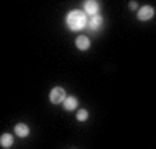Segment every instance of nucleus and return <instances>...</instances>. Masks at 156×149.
I'll return each instance as SVG.
<instances>
[{"mask_svg":"<svg viewBox=\"0 0 156 149\" xmlns=\"http://www.w3.org/2000/svg\"><path fill=\"white\" fill-rule=\"evenodd\" d=\"M87 118H89V111L87 109H78L76 111V120L78 122H87Z\"/></svg>","mask_w":156,"mask_h":149,"instance_id":"obj_10","label":"nucleus"},{"mask_svg":"<svg viewBox=\"0 0 156 149\" xmlns=\"http://www.w3.org/2000/svg\"><path fill=\"white\" fill-rule=\"evenodd\" d=\"M130 9H137V11H139V5H137V2H130Z\"/></svg>","mask_w":156,"mask_h":149,"instance_id":"obj_11","label":"nucleus"},{"mask_svg":"<svg viewBox=\"0 0 156 149\" xmlns=\"http://www.w3.org/2000/svg\"><path fill=\"white\" fill-rule=\"evenodd\" d=\"M75 45H76L78 50H89L90 49V38H87L85 35H80V37H76V40H75Z\"/></svg>","mask_w":156,"mask_h":149,"instance_id":"obj_5","label":"nucleus"},{"mask_svg":"<svg viewBox=\"0 0 156 149\" xmlns=\"http://www.w3.org/2000/svg\"><path fill=\"white\" fill-rule=\"evenodd\" d=\"M102 17H101V14H97V16L90 17L89 19V28L92 30V31H99L101 28H102Z\"/></svg>","mask_w":156,"mask_h":149,"instance_id":"obj_6","label":"nucleus"},{"mask_svg":"<svg viewBox=\"0 0 156 149\" xmlns=\"http://www.w3.org/2000/svg\"><path fill=\"white\" fill-rule=\"evenodd\" d=\"M99 9H101V5H99L97 0H85L83 2V12L90 17L97 16L99 14Z\"/></svg>","mask_w":156,"mask_h":149,"instance_id":"obj_3","label":"nucleus"},{"mask_svg":"<svg viewBox=\"0 0 156 149\" xmlns=\"http://www.w3.org/2000/svg\"><path fill=\"white\" fill-rule=\"evenodd\" d=\"M12 144H14V135H11V133H4V135L0 137V146H2L4 149L12 147Z\"/></svg>","mask_w":156,"mask_h":149,"instance_id":"obj_9","label":"nucleus"},{"mask_svg":"<svg viewBox=\"0 0 156 149\" xmlns=\"http://www.w3.org/2000/svg\"><path fill=\"white\" fill-rule=\"evenodd\" d=\"M62 108L66 111H75L78 108V99L75 97V95H69V97H66V101L62 102Z\"/></svg>","mask_w":156,"mask_h":149,"instance_id":"obj_8","label":"nucleus"},{"mask_svg":"<svg viewBox=\"0 0 156 149\" xmlns=\"http://www.w3.org/2000/svg\"><path fill=\"white\" fill-rule=\"evenodd\" d=\"M153 16H154V7L153 5H142L137 11V19L139 21H149V19H153Z\"/></svg>","mask_w":156,"mask_h":149,"instance_id":"obj_4","label":"nucleus"},{"mask_svg":"<svg viewBox=\"0 0 156 149\" xmlns=\"http://www.w3.org/2000/svg\"><path fill=\"white\" fill-rule=\"evenodd\" d=\"M14 133H16L17 137H28L30 135V127L26 123H17L16 127H14Z\"/></svg>","mask_w":156,"mask_h":149,"instance_id":"obj_7","label":"nucleus"},{"mask_svg":"<svg viewBox=\"0 0 156 149\" xmlns=\"http://www.w3.org/2000/svg\"><path fill=\"white\" fill-rule=\"evenodd\" d=\"M66 90L62 87H54L52 90H50V94H49V99L52 104H62L64 101H66Z\"/></svg>","mask_w":156,"mask_h":149,"instance_id":"obj_2","label":"nucleus"},{"mask_svg":"<svg viewBox=\"0 0 156 149\" xmlns=\"http://www.w3.org/2000/svg\"><path fill=\"white\" fill-rule=\"evenodd\" d=\"M66 24L71 31H80L83 28L89 26V19H87V14L83 11H76L73 9L66 14Z\"/></svg>","mask_w":156,"mask_h":149,"instance_id":"obj_1","label":"nucleus"}]
</instances>
